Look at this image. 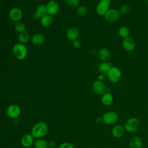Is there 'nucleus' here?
<instances>
[{
	"instance_id": "30",
	"label": "nucleus",
	"mask_w": 148,
	"mask_h": 148,
	"mask_svg": "<svg viewBox=\"0 0 148 148\" xmlns=\"http://www.w3.org/2000/svg\"><path fill=\"white\" fill-rule=\"evenodd\" d=\"M58 148H74V146L71 143L65 142L62 143L59 146Z\"/></svg>"
},
{
	"instance_id": "16",
	"label": "nucleus",
	"mask_w": 148,
	"mask_h": 148,
	"mask_svg": "<svg viewBox=\"0 0 148 148\" xmlns=\"http://www.w3.org/2000/svg\"><path fill=\"white\" fill-rule=\"evenodd\" d=\"M47 14L46 6L44 5H39L37 6L36 8L35 12L34 13V14L33 16L34 18L36 20L42 18L43 16Z\"/></svg>"
},
{
	"instance_id": "20",
	"label": "nucleus",
	"mask_w": 148,
	"mask_h": 148,
	"mask_svg": "<svg viewBox=\"0 0 148 148\" xmlns=\"http://www.w3.org/2000/svg\"><path fill=\"white\" fill-rule=\"evenodd\" d=\"M98 57L101 61L106 62L109 60L110 57V53L107 49L101 48L98 51Z\"/></svg>"
},
{
	"instance_id": "17",
	"label": "nucleus",
	"mask_w": 148,
	"mask_h": 148,
	"mask_svg": "<svg viewBox=\"0 0 148 148\" xmlns=\"http://www.w3.org/2000/svg\"><path fill=\"white\" fill-rule=\"evenodd\" d=\"M129 147L130 148H142L143 142L142 139L138 136L132 137L129 141Z\"/></svg>"
},
{
	"instance_id": "10",
	"label": "nucleus",
	"mask_w": 148,
	"mask_h": 148,
	"mask_svg": "<svg viewBox=\"0 0 148 148\" xmlns=\"http://www.w3.org/2000/svg\"><path fill=\"white\" fill-rule=\"evenodd\" d=\"M45 6L47 14L50 16L56 15L59 11V4L56 1L50 0L47 2Z\"/></svg>"
},
{
	"instance_id": "27",
	"label": "nucleus",
	"mask_w": 148,
	"mask_h": 148,
	"mask_svg": "<svg viewBox=\"0 0 148 148\" xmlns=\"http://www.w3.org/2000/svg\"><path fill=\"white\" fill-rule=\"evenodd\" d=\"M65 3L68 6L72 8H76L79 5V0H65Z\"/></svg>"
},
{
	"instance_id": "19",
	"label": "nucleus",
	"mask_w": 148,
	"mask_h": 148,
	"mask_svg": "<svg viewBox=\"0 0 148 148\" xmlns=\"http://www.w3.org/2000/svg\"><path fill=\"white\" fill-rule=\"evenodd\" d=\"M113 101V95L109 92H106L102 95L101 102L105 106L110 105Z\"/></svg>"
},
{
	"instance_id": "26",
	"label": "nucleus",
	"mask_w": 148,
	"mask_h": 148,
	"mask_svg": "<svg viewBox=\"0 0 148 148\" xmlns=\"http://www.w3.org/2000/svg\"><path fill=\"white\" fill-rule=\"evenodd\" d=\"M14 29L15 31L20 34L23 32H25V25L23 23H21L20 21L17 22L14 25Z\"/></svg>"
},
{
	"instance_id": "35",
	"label": "nucleus",
	"mask_w": 148,
	"mask_h": 148,
	"mask_svg": "<svg viewBox=\"0 0 148 148\" xmlns=\"http://www.w3.org/2000/svg\"><path fill=\"white\" fill-rule=\"evenodd\" d=\"M142 148H143V147H142Z\"/></svg>"
},
{
	"instance_id": "4",
	"label": "nucleus",
	"mask_w": 148,
	"mask_h": 148,
	"mask_svg": "<svg viewBox=\"0 0 148 148\" xmlns=\"http://www.w3.org/2000/svg\"><path fill=\"white\" fill-rule=\"evenodd\" d=\"M102 121L106 125H112L115 124L119 119L118 114L114 111H108L102 116Z\"/></svg>"
},
{
	"instance_id": "3",
	"label": "nucleus",
	"mask_w": 148,
	"mask_h": 148,
	"mask_svg": "<svg viewBox=\"0 0 148 148\" xmlns=\"http://www.w3.org/2000/svg\"><path fill=\"white\" fill-rule=\"evenodd\" d=\"M12 52L15 58L18 60H23L25 58L27 55V49L26 46L22 43H18L14 45Z\"/></svg>"
},
{
	"instance_id": "6",
	"label": "nucleus",
	"mask_w": 148,
	"mask_h": 148,
	"mask_svg": "<svg viewBox=\"0 0 148 148\" xmlns=\"http://www.w3.org/2000/svg\"><path fill=\"white\" fill-rule=\"evenodd\" d=\"M21 114V109L16 104L10 105L6 109V114L8 117L15 119L19 117Z\"/></svg>"
},
{
	"instance_id": "12",
	"label": "nucleus",
	"mask_w": 148,
	"mask_h": 148,
	"mask_svg": "<svg viewBox=\"0 0 148 148\" xmlns=\"http://www.w3.org/2000/svg\"><path fill=\"white\" fill-rule=\"evenodd\" d=\"M10 19L16 23L20 21L23 17V13L20 9L18 8H13L9 12Z\"/></svg>"
},
{
	"instance_id": "22",
	"label": "nucleus",
	"mask_w": 148,
	"mask_h": 148,
	"mask_svg": "<svg viewBox=\"0 0 148 148\" xmlns=\"http://www.w3.org/2000/svg\"><path fill=\"white\" fill-rule=\"evenodd\" d=\"M34 146L35 148H48L49 143L44 139L39 138L34 140Z\"/></svg>"
},
{
	"instance_id": "25",
	"label": "nucleus",
	"mask_w": 148,
	"mask_h": 148,
	"mask_svg": "<svg viewBox=\"0 0 148 148\" xmlns=\"http://www.w3.org/2000/svg\"><path fill=\"white\" fill-rule=\"evenodd\" d=\"M119 34L121 37L123 38L128 37L130 35V29L127 27H121L119 29Z\"/></svg>"
},
{
	"instance_id": "29",
	"label": "nucleus",
	"mask_w": 148,
	"mask_h": 148,
	"mask_svg": "<svg viewBox=\"0 0 148 148\" xmlns=\"http://www.w3.org/2000/svg\"><path fill=\"white\" fill-rule=\"evenodd\" d=\"M131 12V7L127 4L123 5L121 6L120 9V12L123 14H128Z\"/></svg>"
},
{
	"instance_id": "15",
	"label": "nucleus",
	"mask_w": 148,
	"mask_h": 148,
	"mask_svg": "<svg viewBox=\"0 0 148 148\" xmlns=\"http://www.w3.org/2000/svg\"><path fill=\"white\" fill-rule=\"evenodd\" d=\"M79 35V31L77 28L75 27H69L66 31V37L67 38L73 41L77 39V38Z\"/></svg>"
},
{
	"instance_id": "36",
	"label": "nucleus",
	"mask_w": 148,
	"mask_h": 148,
	"mask_svg": "<svg viewBox=\"0 0 148 148\" xmlns=\"http://www.w3.org/2000/svg\"><path fill=\"white\" fill-rule=\"evenodd\" d=\"M99 1H100V0H99Z\"/></svg>"
},
{
	"instance_id": "28",
	"label": "nucleus",
	"mask_w": 148,
	"mask_h": 148,
	"mask_svg": "<svg viewBox=\"0 0 148 148\" xmlns=\"http://www.w3.org/2000/svg\"><path fill=\"white\" fill-rule=\"evenodd\" d=\"M77 13L80 16H84L87 13V9L86 6L83 5H79L77 8Z\"/></svg>"
},
{
	"instance_id": "34",
	"label": "nucleus",
	"mask_w": 148,
	"mask_h": 148,
	"mask_svg": "<svg viewBox=\"0 0 148 148\" xmlns=\"http://www.w3.org/2000/svg\"><path fill=\"white\" fill-rule=\"evenodd\" d=\"M48 148H51V147H48Z\"/></svg>"
},
{
	"instance_id": "1",
	"label": "nucleus",
	"mask_w": 148,
	"mask_h": 148,
	"mask_svg": "<svg viewBox=\"0 0 148 148\" xmlns=\"http://www.w3.org/2000/svg\"><path fill=\"white\" fill-rule=\"evenodd\" d=\"M49 128L46 123L43 121L35 124L31 128V134L35 139L42 138L46 135L48 132Z\"/></svg>"
},
{
	"instance_id": "7",
	"label": "nucleus",
	"mask_w": 148,
	"mask_h": 148,
	"mask_svg": "<svg viewBox=\"0 0 148 148\" xmlns=\"http://www.w3.org/2000/svg\"><path fill=\"white\" fill-rule=\"evenodd\" d=\"M110 3V0H100L96 8L97 13L99 16H104L109 10Z\"/></svg>"
},
{
	"instance_id": "33",
	"label": "nucleus",
	"mask_w": 148,
	"mask_h": 148,
	"mask_svg": "<svg viewBox=\"0 0 148 148\" xmlns=\"http://www.w3.org/2000/svg\"><path fill=\"white\" fill-rule=\"evenodd\" d=\"M147 4H148V0H147Z\"/></svg>"
},
{
	"instance_id": "5",
	"label": "nucleus",
	"mask_w": 148,
	"mask_h": 148,
	"mask_svg": "<svg viewBox=\"0 0 148 148\" xmlns=\"http://www.w3.org/2000/svg\"><path fill=\"white\" fill-rule=\"evenodd\" d=\"M107 74L109 80L113 83H117L121 77L120 69L116 66H112Z\"/></svg>"
},
{
	"instance_id": "24",
	"label": "nucleus",
	"mask_w": 148,
	"mask_h": 148,
	"mask_svg": "<svg viewBox=\"0 0 148 148\" xmlns=\"http://www.w3.org/2000/svg\"><path fill=\"white\" fill-rule=\"evenodd\" d=\"M29 40V35L27 32H23L19 34L18 36V41L19 43L24 44Z\"/></svg>"
},
{
	"instance_id": "11",
	"label": "nucleus",
	"mask_w": 148,
	"mask_h": 148,
	"mask_svg": "<svg viewBox=\"0 0 148 148\" xmlns=\"http://www.w3.org/2000/svg\"><path fill=\"white\" fill-rule=\"evenodd\" d=\"M122 45L124 50L128 51H131L135 48L136 43L132 38L128 36L123 39Z\"/></svg>"
},
{
	"instance_id": "23",
	"label": "nucleus",
	"mask_w": 148,
	"mask_h": 148,
	"mask_svg": "<svg viewBox=\"0 0 148 148\" xmlns=\"http://www.w3.org/2000/svg\"><path fill=\"white\" fill-rule=\"evenodd\" d=\"M53 22V18L52 16L47 14L40 18V24L42 26L47 27L51 25Z\"/></svg>"
},
{
	"instance_id": "2",
	"label": "nucleus",
	"mask_w": 148,
	"mask_h": 148,
	"mask_svg": "<svg viewBox=\"0 0 148 148\" xmlns=\"http://www.w3.org/2000/svg\"><path fill=\"white\" fill-rule=\"evenodd\" d=\"M140 122L139 120L136 117H131L128 119L124 125L125 131L130 133L136 132L140 128Z\"/></svg>"
},
{
	"instance_id": "21",
	"label": "nucleus",
	"mask_w": 148,
	"mask_h": 148,
	"mask_svg": "<svg viewBox=\"0 0 148 148\" xmlns=\"http://www.w3.org/2000/svg\"><path fill=\"white\" fill-rule=\"evenodd\" d=\"M112 67V64L109 62L106 61L101 63L98 66V70L102 74H106L108 73L110 69Z\"/></svg>"
},
{
	"instance_id": "18",
	"label": "nucleus",
	"mask_w": 148,
	"mask_h": 148,
	"mask_svg": "<svg viewBox=\"0 0 148 148\" xmlns=\"http://www.w3.org/2000/svg\"><path fill=\"white\" fill-rule=\"evenodd\" d=\"M32 43L36 46L42 45L45 41V36L40 33H37L34 35L31 38Z\"/></svg>"
},
{
	"instance_id": "32",
	"label": "nucleus",
	"mask_w": 148,
	"mask_h": 148,
	"mask_svg": "<svg viewBox=\"0 0 148 148\" xmlns=\"http://www.w3.org/2000/svg\"><path fill=\"white\" fill-rule=\"evenodd\" d=\"M104 79V76L102 75V74H101V75H100L99 76V77H98V80H100V81H103V80Z\"/></svg>"
},
{
	"instance_id": "13",
	"label": "nucleus",
	"mask_w": 148,
	"mask_h": 148,
	"mask_svg": "<svg viewBox=\"0 0 148 148\" xmlns=\"http://www.w3.org/2000/svg\"><path fill=\"white\" fill-rule=\"evenodd\" d=\"M34 142V138L31 134L24 135L21 139V144L25 148H28L31 146Z\"/></svg>"
},
{
	"instance_id": "8",
	"label": "nucleus",
	"mask_w": 148,
	"mask_h": 148,
	"mask_svg": "<svg viewBox=\"0 0 148 148\" xmlns=\"http://www.w3.org/2000/svg\"><path fill=\"white\" fill-rule=\"evenodd\" d=\"M92 88L95 94L98 95H102L106 92L107 87L102 81L97 80L92 83Z\"/></svg>"
},
{
	"instance_id": "14",
	"label": "nucleus",
	"mask_w": 148,
	"mask_h": 148,
	"mask_svg": "<svg viewBox=\"0 0 148 148\" xmlns=\"http://www.w3.org/2000/svg\"><path fill=\"white\" fill-rule=\"evenodd\" d=\"M125 132L124 127L120 124L114 125L112 130V134L116 138H121L125 134Z\"/></svg>"
},
{
	"instance_id": "9",
	"label": "nucleus",
	"mask_w": 148,
	"mask_h": 148,
	"mask_svg": "<svg viewBox=\"0 0 148 148\" xmlns=\"http://www.w3.org/2000/svg\"><path fill=\"white\" fill-rule=\"evenodd\" d=\"M104 17L109 22H115L120 18V12L117 9H109L104 14Z\"/></svg>"
},
{
	"instance_id": "31",
	"label": "nucleus",
	"mask_w": 148,
	"mask_h": 148,
	"mask_svg": "<svg viewBox=\"0 0 148 148\" xmlns=\"http://www.w3.org/2000/svg\"><path fill=\"white\" fill-rule=\"evenodd\" d=\"M81 45H82L81 42H80L79 40H78V39L75 40H73V42H72V45H73V46L75 48H76V49L79 48V47L81 46Z\"/></svg>"
}]
</instances>
